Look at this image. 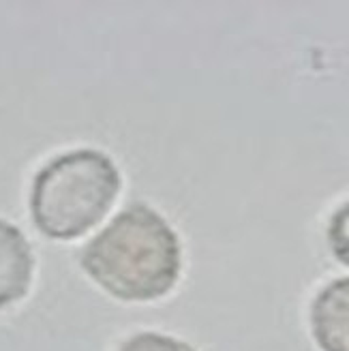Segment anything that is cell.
Here are the masks:
<instances>
[{"instance_id":"obj_1","label":"cell","mask_w":349,"mask_h":351,"mask_svg":"<svg viewBox=\"0 0 349 351\" xmlns=\"http://www.w3.org/2000/svg\"><path fill=\"white\" fill-rule=\"evenodd\" d=\"M82 268L116 300L152 302L176 287L182 247L156 210L131 204L86 244Z\"/></svg>"},{"instance_id":"obj_2","label":"cell","mask_w":349,"mask_h":351,"mask_svg":"<svg viewBox=\"0 0 349 351\" xmlns=\"http://www.w3.org/2000/svg\"><path fill=\"white\" fill-rule=\"evenodd\" d=\"M122 178L106 152L77 148L47 161L32 180L30 215L51 240H75L110 213Z\"/></svg>"},{"instance_id":"obj_3","label":"cell","mask_w":349,"mask_h":351,"mask_svg":"<svg viewBox=\"0 0 349 351\" xmlns=\"http://www.w3.org/2000/svg\"><path fill=\"white\" fill-rule=\"evenodd\" d=\"M309 319L320 351H349V276L330 280L317 291Z\"/></svg>"},{"instance_id":"obj_4","label":"cell","mask_w":349,"mask_h":351,"mask_svg":"<svg viewBox=\"0 0 349 351\" xmlns=\"http://www.w3.org/2000/svg\"><path fill=\"white\" fill-rule=\"evenodd\" d=\"M34 255L15 225L0 221V311L26 298L32 285Z\"/></svg>"},{"instance_id":"obj_5","label":"cell","mask_w":349,"mask_h":351,"mask_svg":"<svg viewBox=\"0 0 349 351\" xmlns=\"http://www.w3.org/2000/svg\"><path fill=\"white\" fill-rule=\"evenodd\" d=\"M116 351H197V349L171 335H163V332H154V330H142L127 337L118 345Z\"/></svg>"},{"instance_id":"obj_6","label":"cell","mask_w":349,"mask_h":351,"mask_svg":"<svg viewBox=\"0 0 349 351\" xmlns=\"http://www.w3.org/2000/svg\"><path fill=\"white\" fill-rule=\"evenodd\" d=\"M326 236H328V247L333 251V255L343 266H349V202L343 204L337 213L330 217Z\"/></svg>"}]
</instances>
